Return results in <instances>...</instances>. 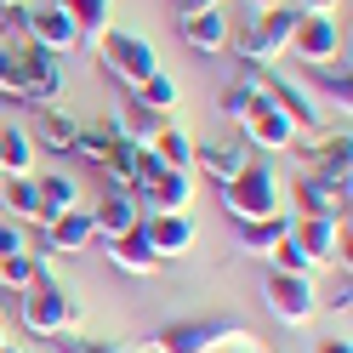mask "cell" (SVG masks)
<instances>
[{
  "label": "cell",
  "mask_w": 353,
  "mask_h": 353,
  "mask_svg": "<svg viewBox=\"0 0 353 353\" xmlns=\"http://www.w3.org/2000/svg\"><path fill=\"white\" fill-rule=\"evenodd\" d=\"M216 188H223V211L234 216V223H262V216L285 211V183H279V171L262 165V160H245L228 183H216Z\"/></svg>",
  "instance_id": "6da1fadb"
},
{
  "label": "cell",
  "mask_w": 353,
  "mask_h": 353,
  "mask_svg": "<svg viewBox=\"0 0 353 353\" xmlns=\"http://www.w3.org/2000/svg\"><path fill=\"white\" fill-rule=\"evenodd\" d=\"M291 23H296V6H268V12H256L245 17V29H239L228 46L239 52V63L245 69H274V63L285 57V40H291Z\"/></svg>",
  "instance_id": "7a4b0ae2"
},
{
  "label": "cell",
  "mask_w": 353,
  "mask_h": 353,
  "mask_svg": "<svg viewBox=\"0 0 353 353\" xmlns=\"http://www.w3.org/2000/svg\"><path fill=\"white\" fill-rule=\"evenodd\" d=\"M97 63H103V74L114 80V85L137 92V85L160 69V52H154L143 34H131V29H103L97 34Z\"/></svg>",
  "instance_id": "3957f363"
},
{
  "label": "cell",
  "mask_w": 353,
  "mask_h": 353,
  "mask_svg": "<svg viewBox=\"0 0 353 353\" xmlns=\"http://www.w3.org/2000/svg\"><path fill=\"white\" fill-rule=\"evenodd\" d=\"M239 319L228 314H194V319H171L160 336H148V353H216L239 336Z\"/></svg>",
  "instance_id": "277c9868"
},
{
  "label": "cell",
  "mask_w": 353,
  "mask_h": 353,
  "mask_svg": "<svg viewBox=\"0 0 353 353\" xmlns=\"http://www.w3.org/2000/svg\"><path fill=\"white\" fill-rule=\"evenodd\" d=\"M262 302H268V314L279 325L302 330V325H314V314H319V285H314V274L268 268V274H262Z\"/></svg>",
  "instance_id": "5b68a950"
},
{
  "label": "cell",
  "mask_w": 353,
  "mask_h": 353,
  "mask_svg": "<svg viewBox=\"0 0 353 353\" xmlns=\"http://www.w3.org/2000/svg\"><path fill=\"white\" fill-rule=\"evenodd\" d=\"M80 325V296L74 291H63V285H52V279H40V285H29L23 291V330L29 336H63V330H74Z\"/></svg>",
  "instance_id": "8992f818"
},
{
  "label": "cell",
  "mask_w": 353,
  "mask_h": 353,
  "mask_svg": "<svg viewBox=\"0 0 353 353\" xmlns=\"http://www.w3.org/2000/svg\"><path fill=\"white\" fill-rule=\"evenodd\" d=\"M17 40H29L34 52H52V57H74L85 46L57 0H46V6H17Z\"/></svg>",
  "instance_id": "52a82bcc"
},
{
  "label": "cell",
  "mask_w": 353,
  "mask_h": 353,
  "mask_svg": "<svg viewBox=\"0 0 353 353\" xmlns=\"http://www.w3.org/2000/svg\"><path fill=\"white\" fill-rule=\"evenodd\" d=\"M285 52H296L307 69H325V63H342L347 46H342V23L336 12H296L291 23V40H285Z\"/></svg>",
  "instance_id": "ba28073f"
},
{
  "label": "cell",
  "mask_w": 353,
  "mask_h": 353,
  "mask_svg": "<svg viewBox=\"0 0 353 353\" xmlns=\"http://www.w3.org/2000/svg\"><path fill=\"white\" fill-rule=\"evenodd\" d=\"M291 239L302 245V256L314 262V274L330 268L336 256L347 268V216H291Z\"/></svg>",
  "instance_id": "9c48e42d"
},
{
  "label": "cell",
  "mask_w": 353,
  "mask_h": 353,
  "mask_svg": "<svg viewBox=\"0 0 353 353\" xmlns=\"http://www.w3.org/2000/svg\"><path fill=\"white\" fill-rule=\"evenodd\" d=\"M262 97H268L279 114L302 131V137H319V131L330 125V114L314 103V92H307V85H296V80H285V74H262Z\"/></svg>",
  "instance_id": "30bf717a"
},
{
  "label": "cell",
  "mask_w": 353,
  "mask_h": 353,
  "mask_svg": "<svg viewBox=\"0 0 353 353\" xmlns=\"http://www.w3.org/2000/svg\"><path fill=\"white\" fill-rule=\"evenodd\" d=\"M285 211L291 216H347V188L319 176V171H302L296 183L285 188Z\"/></svg>",
  "instance_id": "8fae6325"
},
{
  "label": "cell",
  "mask_w": 353,
  "mask_h": 353,
  "mask_svg": "<svg viewBox=\"0 0 353 353\" xmlns=\"http://www.w3.org/2000/svg\"><path fill=\"white\" fill-rule=\"evenodd\" d=\"M40 234V251L34 256H80L85 245H97V228H92V211H63V216H52V223H40L34 228Z\"/></svg>",
  "instance_id": "7c38bea8"
},
{
  "label": "cell",
  "mask_w": 353,
  "mask_h": 353,
  "mask_svg": "<svg viewBox=\"0 0 353 353\" xmlns=\"http://www.w3.org/2000/svg\"><path fill=\"white\" fill-rule=\"evenodd\" d=\"M137 234L148 239V251L160 256V262H176V256H188L194 251V223H188V211H154L137 223Z\"/></svg>",
  "instance_id": "4fadbf2b"
},
{
  "label": "cell",
  "mask_w": 353,
  "mask_h": 353,
  "mask_svg": "<svg viewBox=\"0 0 353 353\" xmlns=\"http://www.w3.org/2000/svg\"><path fill=\"white\" fill-rule=\"evenodd\" d=\"M239 131H245V137H251V148H262V154H291V148H296V137H302V131L285 120L268 97H262L251 114L239 120Z\"/></svg>",
  "instance_id": "5bb4252c"
},
{
  "label": "cell",
  "mask_w": 353,
  "mask_h": 353,
  "mask_svg": "<svg viewBox=\"0 0 353 353\" xmlns=\"http://www.w3.org/2000/svg\"><path fill=\"white\" fill-rule=\"evenodd\" d=\"M17 103H34V108L63 103V57L23 46V97H17Z\"/></svg>",
  "instance_id": "9a60e30c"
},
{
  "label": "cell",
  "mask_w": 353,
  "mask_h": 353,
  "mask_svg": "<svg viewBox=\"0 0 353 353\" xmlns=\"http://www.w3.org/2000/svg\"><path fill=\"white\" fill-rule=\"evenodd\" d=\"M176 29H183V40L200 57H216V52H228V40H234V23H228V12L223 6H205V12H176Z\"/></svg>",
  "instance_id": "2e32d148"
},
{
  "label": "cell",
  "mask_w": 353,
  "mask_h": 353,
  "mask_svg": "<svg viewBox=\"0 0 353 353\" xmlns=\"http://www.w3.org/2000/svg\"><path fill=\"white\" fill-rule=\"evenodd\" d=\"M103 256H108V268L114 274H131V279H154L160 274V256L148 251V239L131 228V234H114V239H97Z\"/></svg>",
  "instance_id": "e0dca14e"
},
{
  "label": "cell",
  "mask_w": 353,
  "mask_h": 353,
  "mask_svg": "<svg viewBox=\"0 0 353 353\" xmlns=\"http://www.w3.org/2000/svg\"><path fill=\"white\" fill-rule=\"evenodd\" d=\"M137 205H143V216H154V211H188L194 205V171H160L154 183L137 188Z\"/></svg>",
  "instance_id": "ac0fdd59"
},
{
  "label": "cell",
  "mask_w": 353,
  "mask_h": 353,
  "mask_svg": "<svg viewBox=\"0 0 353 353\" xmlns=\"http://www.w3.org/2000/svg\"><path fill=\"white\" fill-rule=\"evenodd\" d=\"M137 223H143V205H137V194H131V188H108L103 200L92 205V228H97V239L131 234Z\"/></svg>",
  "instance_id": "d6986e66"
},
{
  "label": "cell",
  "mask_w": 353,
  "mask_h": 353,
  "mask_svg": "<svg viewBox=\"0 0 353 353\" xmlns=\"http://www.w3.org/2000/svg\"><path fill=\"white\" fill-rule=\"evenodd\" d=\"M285 234H291V211L262 216V223H239V228H234V245L245 251V256H262V262H268V251L279 245Z\"/></svg>",
  "instance_id": "ffe728a7"
},
{
  "label": "cell",
  "mask_w": 353,
  "mask_h": 353,
  "mask_svg": "<svg viewBox=\"0 0 353 353\" xmlns=\"http://www.w3.org/2000/svg\"><path fill=\"white\" fill-rule=\"evenodd\" d=\"M251 160V148L245 143H205V148H194V171H205V183H228V176Z\"/></svg>",
  "instance_id": "44dd1931"
},
{
  "label": "cell",
  "mask_w": 353,
  "mask_h": 353,
  "mask_svg": "<svg viewBox=\"0 0 353 353\" xmlns=\"http://www.w3.org/2000/svg\"><path fill=\"white\" fill-rule=\"evenodd\" d=\"M148 148H154V160H160L165 171H194V148H200V143H194L183 125H160L148 137Z\"/></svg>",
  "instance_id": "7402d4cb"
},
{
  "label": "cell",
  "mask_w": 353,
  "mask_h": 353,
  "mask_svg": "<svg viewBox=\"0 0 353 353\" xmlns=\"http://www.w3.org/2000/svg\"><path fill=\"white\" fill-rule=\"evenodd\" d=\"M29 137H40L52 154H69V148H74V137H80V120H74L63 103H52V108H40V125L29 131Z\"/></svg>",
  "instance_id": "603a6c76"
},
{
  "label": "cell",
  "mask_w": 353,
  "mask_h": 353,
  "mask_svg": "<svg viewBox=\"0 0 353 353\" xmlns=\"http://www.w3.org/2000/svg\"><path fill=\"white\" fill-rule=\"evenodd\" d=\"M0 171L6 176H34V137L23 125H0Z\"/></svg>",
  "instance_id": "cb8c5ba5"
},
{
  "label": "cell",
  "mask_w": 353,
  "mask_h": 353,
  "mask_svg": "<svg viewBox=\"0 0 353 353\" xmlns=\"http://www.w3.org/2000/svg\"><path fill=\"white\" fill-rule=\"evenodd\" d=\"M69 12V23L80 29V40H97L103 29H114V0H57Z\"/></svg>",
  "instance_id": "d4e9b609"
},
{
  "label": "cell",
  "mask_w": 353,
  "mask_h": 353,
  "mask_svg": "<svg viewBox=\"0 0 353 353\" xmlns=\"http://www.w3.org/2000/svg\"><path fill=\"white\" fill-rule=\"evenodd\" d=\"M34 183H40V211H46V223L80 205V183H74V176H63V171H46V176H34Z\"/></svg>",
  "instance_id": "484cf974"
},
{
  "label": "cell",
  "mask_w": 353,
  "mask_h": 353,
  "mask_svg": "<svg viewBox=\"0 0 353 353\" xmlns=\"http://www.w3.org/2000/svg\"><path fill=\"white\" fill-rule=\"evenodd\" d=\"M40 279H46V256H34V251H17V256L0 262V291H17V296H23L29 285H40Z\"/></svg>",
  "instance_id": "4316f807"
},
{
  "label": "cell",
  "mask_w": 353,
  "mask_h": 353,
  "mask_svg": "<svg viewBox=\"0 0 353 353\" xmlns=\"http://www.w3.org/2000/svg\"><path fill=\"white\" fill-rule=\"evenodd\" d=\"M137 160H143V143H131V137H114V148H108V188H137Z\"/></svg>",
  "instance_id": "83f0119b"
},
{
  "label": "cell",
  "mask_w": 353,
  "mask_h": 353,
  "mask_svg": "<svg viewBox=\"0 0 353 353\" xmlns=\"http://www.w3.org/2000/svg\"><path fill=\"white\" fill-rule=\"evenodd\" d=\"M114 137H120V125H114V120H97V125H85V120H80V137H74L69 154H80V160L103 165V160H108V148H114Z\"/></svg>",
  "instance_id": "f1b7e54d"
},
{
  "label": "cell",
  "mask_w": 353,
  "mask_h": 353,
  "mask_svg": "<svg viewBox=\"0 0 353 353\" xmlns=\"http://www.w3.org/2000/svg\"><path fill=\"white\" fill-rule=\"evenodd\" d=\"M256 103H262V69H245V74L223 92V114H228V120H245Z\"/></svg>",
  "instance_id": "f546056e"
},
{
  "label": "cell",
  "mask_w": 353,
  "mask_h": 353,
  "mask_svg": "<svg viewBox=\"0 0 353 353\" xmlns=\"http://www.w3.org/2000/svg\"><path fill=\"white\" fill-rule=\"evenodd\" d=\"M131 97H137L143 108H154V114H171V108L183 103V92H176V80H171L165 69H154V74H148V80H143V85H137Z\"/></svg>",
  "instance_id": "4dcf8cb0"
},
{
  "label": "cell",
  "mask_w": 353,
  "mask_h": 353,
  "mask_svg": "<svg viewBox=\"0 0 353 353\" xmlns=\"http://www.w3.org/2000/svg\"><path fill=\"white\" fill-rule=\"evenodd\" d=\"M314 85H319V97H325V103H336V108H342V120H347V57H342V63H325V69H314Z\"/></svg>",
  "instance_id": "1f68e13d"
},
{
  "label": "cell",
  "mask_w": 353,
  "mask_h": 353,
  "mask_svg": "<svg viewBox=\"0 0 353 353\" xmlns=\"http://www.w3.org/2000/svg\"><path fill=\"white\" fill-rule=\"evenodd\" d=\"M268 262H274V268H285V274H314V262H307V256H302V245H296V239H291V234H285V239H279V245L268 251Z\"/></svg>",
  "instance_id": "d6a6232c"
},
{
  "label": "cell",
  "mask_w": 353,
  "mask_h": 353,
  "mask_svg": "<svg viewBox=\"0 0 353 353\" xmlns=\"http://www.w3.org/2000/svg\"><path fill=\"white\" fill-rule=\"evenodd\" d=\"M17 251H29V228L12 223V216H0V262L17 256Z\"/></svg>",
  "instance_id": "836d02e7"
},
{
  "label": "cell",
  "mask_w": 353,
  "mask_h": 353,
  "mask_svg": "<svg viewBox=\"0 0 353 353\" xmlns=\"http://www.w3.org/2000/svg\"><path fill=\"white\" fill-rule=\"evenodd\" d=\"M57 342H63V353H120L114 342H92V336H80V330H63Z\"/></svg>",
  "instance_id": "e575fe53"
},
{
  "label": "cell",
  "mask_w": 353,
  "mask_h": 353,
  "mask_svg": "<svg viewBox=\"0 0 353 353\" xmlns=\"http://www.w3.org/2000/svg\"><path fill=\"white\" fill-rule=\"evenodd\" d=\"M216 353H268V347H262V342L251 336V330H239V336H234L228 347H216Z\"/></svg>",
  "instance_id": "d590c367"
},
{
  "label": "cell",
  "mask_w": 353,
  "mask_h": 353,
  "mask_svg": "<svg viewBox=\"0 0 353 353\" xmlns=\"http://www.w3.org/2000/svg\"><path fill=\"white\" fill-rule=\"evenodd\" d=\"M314 353H353V342H347V336H325Z\"/></svg>",
  "instance_id": "8d00e7d4"
},
{
  "label": "cell",
  "mask_w": 353,
  "mask_h": 353,
  "mask_svg": "<svg viewBox=\"0 0 353 353\" xmlns=\"http://www.w3.org/2000/svg\"><path fill=\"white\" fill-rule=\"evenodd\" d=\"M296 12H336V0H296Z\"/></svg>",
  "instance_id": "74e56055"
},
{
  "label": "cell",
  "mask_w": 353,
  "mask_h": 353,
  "mask_svg": "<svg viewBox=\"0 0 353 353\" xmlns=\"http://www.w3.org/2000/svg\"><path fill=\"white\" fill-rule=\"evenodd\" d=\"M205 6H223V0H176V12H205Z\"/></svg>",
  "instance_id": "f35d334b"
},
{
  "label": "cell",
  "mask_w": 353,
  "mask_h": 353,
  "mask_svg": "<svg viewBox=\"0 0 353 353\" xmlns=\"http://www.w3.org/2000/svg\"><path fill=\"white\" fill-rule=\"evenodd\" d=\"M268 6H279V0H245V12L256 17V12H268Z\"/></svg>",
  "instance_id": "ab89813d"
},
{
  "label": "cell",
  "mask_w": 353,
  "mask_h": 353,
  "mask_svg": "<svg viewBox=\"0 0 353 353\" xmlns=\"http://www.w3.org/2000/svg\"><path fill=\"white\" fill-rule=\"evenodd\" d=\"M17 6H23V0H0V12H17Z\"/></svg>",
  "instance_id": "60d3db41"
},
{
  "label": "cell",
  "mask_w": 353,
  "mask_h": 353,
  "mask_svg": "<svg viewBox=\"0 0 353 353\" xmlns=\"http://www.w3.org/2000/svg\"><path fill=\"white\" fill-rule=\"evenodd\" d=\"M6 342H12V336H6V314H0V347H6Z\"/></svg>",
  "instance_id": "b9f144b4"
},
{
  "label": "cell",
  "mask_w": 353,
  "mask_h": 353,
  "mask_svg": "<svg viewBox=\"0 0 353 353\" xmlns=\"http://www.w3.org/2000/svg\"><path fill=\"white\" fill-rule=\"evenodd\" d=\"M0 353H23V347H17V342H6V347H0Z\"/></svg>",
  "instance_id": "7bdbcfd3"
},
{
  "label": "cell",
  "mask_w": 353,
  "mask_h": 353,
  "mask_svg": "<svg viewBox=\"0 0 353 353\" xmlns=\"http://www.w3.org/2000/svg\"><path fill=\"white\" fill-rule=\"evenodd\" d=\"M0 40H6V29H0Z\"/></svg>",
  "instance_id": "ee69618b"
},
{
  "label": "cell",
  "mask_w": 353,
  "mask_h": 353,
  "mask_svg": "<svg viewBox=\"0 0 353 353\" xmlns=\"http://www.w3.org/2000/svg\"><path fill=\"white\" fill-rule=\"evenodd\" d=\"M0 216H6V211H0Z\"/></svg>",
  "instance_id": "f6af8a7d"
}]
</instances>
